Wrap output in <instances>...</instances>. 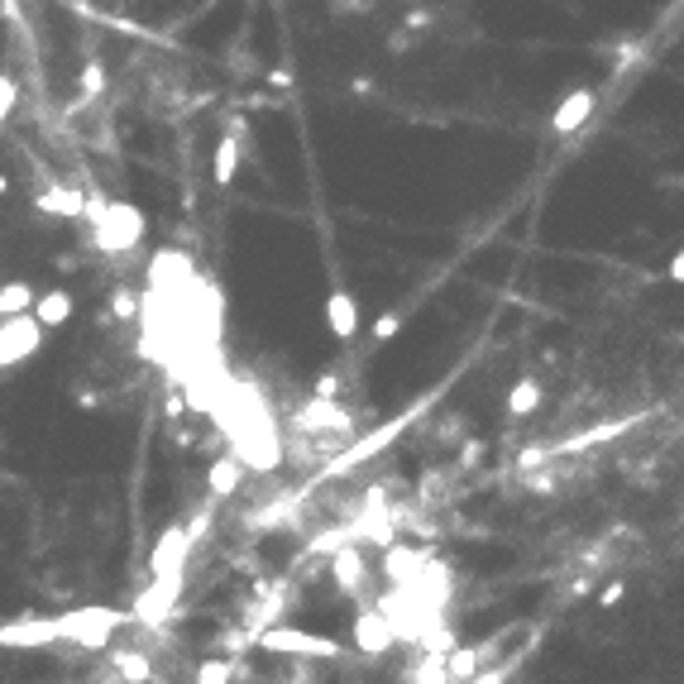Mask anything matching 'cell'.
Instances as JSON below:
<instances>
[{"label": "cell", "instance_id": "1", "mask_svg": "<svg viewBox=\"0 0 684 684\" xmlns=\"http://www.w3.org/2000/svg\"><path fill=\"white\" fill-rule=\"evenodd\" d=\"M82 216L91 221V249L101 254H130L134 244L144 240V211L134 201H106V197H87Z\"/></svg>", "mask_w": 684, "mask_h": 684}, {"label": "cell", "instance_id": "2", "mask_svg": "<svg viewBox=\"0 0 684 684\" xmlns=\"http://www.w3.org/2000/svg\"><path fill=\"white\" fill-rule=\"evenodd\" d=\"M58 622V641H72V646H82V651H111L115 646V632L130 622L125 608H115V603H77V608H67Z\"/></svg>", "mask_w": 684, "mask_h": 684}, {"label": "cell", "instance_id": "3", "mask_svg": "<svg viewBox=\"0 0 684 684\" xmlns=\"http://www.w3.org/2000/svg\"><path fill=\"white\" fill-rule=\"evenodd\" d=\"M211 527V512H201L192 522H168V527L154 536V551H149V579H163V574H187L192 565V551H197L201 531Z\"/></svg>", "mask_w": 684, "mask_h": 684}, {"label": "cell", "instance_id": "4", "mask_svg": "<svg viewBox=\"0 0 684 684\" xmlns=\"http://www.w3.org/2000/svg\"><path fill=\"white\" fill-rule=\"evenodd\" d=\"M264 651L273 656H297V661H340L345 646L335 637H321V632H302V627H268L259 637Z\"/></svg>", "mask_w": 684, "mask_h": 684}, {"label": "cell", "instance_id": "5", "mask_svg": "<svg viewBox=\"0 0 684 684\" xmlns=\"http://www.w3.org/2000/svg\"><path fill=\"white\" fill-rule=\"evenodd\" d=\"M182 594H187V574H163V579H149V589L134 598L125 613H130V622H139V627H163L168 613L182 603Z\"/></svg>", "mask_w": 684, "mask_h": 684}, {"label": "cell", "instance_id": "6", "mask_svg": "<svg viewBox=\"0 0 684 684\" xmlns=\"http://www.w3.org/2000/svg\"><path fill=\"white\" fill-rule=\"evenodd\" d=\"M44 350V331L34 316H5L0 321V369H20Z\"/></svg>", "mask_w": 684, "mask_h": 684}, {"label": "cell", "instance_id": "7", "mask_svg": "<svg viewBox=\"0 0 684 684\" xmlns=\"http://www.w3.org/2000/svg\"><path fill=\"white\" fill-rule=\"evenodd\" d=\"M292 431H307V436H321V431H335V436H350L354 431V417L340 407V402H321L311 398L292 412Z\"/></svg>", "mask_w": 684, "mask_h": 684}, {"label": "cell", "instance_id": "8", "mask_svg": "<svg viewBox=\"0 0 684 684\" xmlns=\"http://www.w3.org/2000/svg\"><path fill=\"white\" fill-rule=\"evenodd\" d=\"M58 641V622L53 618H15L0 622V651H39Z\"/></svg>", "mask_w": 684, "mask_h": 684}, {"label": "cell", "instance_id": "9", "mask_svg": "<svg viewBox=\"0 0 684 684\" xmlns=\"http://www.w3.org/2000/svg\"><path fill=\"white\" fill-rule=\"evenodd\" d=\"M393 641H398V632H393V622L383 618L378 608H359L354 613V651L359 656H388Z\"/></svg>", "mask_w": 684, "mask_h": 684}, {"label": "cell", "instance_id": "10", "mask_svg": "<svg viewBox=\"0 0 684 684\" xmlns=\"http://www.w3.org/2000/svg\"><path fill=\"white\" fill-rule=\"evenodd\" d=\"M598 111V91L594 87H574L560 106L551 111V134H574L579 125H589V115Z\"/></svg>", "mask_w": 684, "mask_h": 684}, {"label": "cell", "instance_id": "11", "mask_svg": "<svg viewBox=\"0 0 684 684\" xmlns=\"http://www.w3.org/2000/svg\"><path fill=\"white\" fill-rule=\"evenodd\" d=\"M111 675L120 684H154L158 680L149 651H139V646H115L111 651Z\"/></svg>", "mask_w": 684, "mask_h": 684}, {"label": "cell", "instance_id": "12", "mask_svg": "<svg viewBox=\"0 0 684 684\" xmlns=\"http://www.w3.org/2000/svg\"><path fill=\"white\" fill-rule=\"evenodd\" d=\"M72 311H77V302H72V292H63V287H53V292H39L34 297V307H29V316L39 321V331H58V326H67L72 321Z\"/></svg>", "mask_w": 684, "mask_h": 684}, {"label": "cell", "instance_id": "13", "mask_svg": "<svg viewBox=\"0 0 684 684\" xmlns=\"http://www.w3.org/2000/svg\"><path fill=\"white\" fill-rule=\"evenodd\" d=\"M326 326H331L335 340H354L359 335V302H354V292L335 287L331 297H326Z\"/></svg>", "mask_w": 684, "mask_h": 684}, {"label": "cell", "instance_id": "14", "mask_svg": "<svg viewBox=\"0 0 684 684\" xmlns=\"http://www.w3.org/2000/svg\"><path fill=\"white\" fill-rule=\"evenodd\" d=\"M421 560L417 551H407V546H393V551L383 555V574L398 584V589H417V579H421Z\"/></svg>", "mask_w": 684, "mask_h": 684}, {"label": "cell", "instance_id": "15", "mask_svg": "<svg viewBox=\"0 0 684 684\" xmlns=\"http://www.w3.org/2000/svg\"><path fill=\"white\" fill-rule=\"evenodd\" d=\"M240 484H244L240 460H235V455H216L211 469H206V493H211V498H230Z\"/></svg>", "mask_w": 684, "mask_h": 684}, {"label": "cell", "instance_id": "16", "mask_svg": "<svg viewBox=\"0 0 684 684\" xmlns=\"http://www.w3.org/2000/svg\"><path fill=\"white\" fill-rule=\"evenodd\" d=\"M82 206H87V192H77V187H48V192H39V211L63 216V221L82 216Z\"/></svg>", "mask_w": 684, "mask_h": 684}, {"label": "cell", "instance_id": "17", "mask_svg": "<svg viewBox=\"0 0 684 684\" xmlns=\"http://www.w3.org/2000/svg\"><path fill=\"white\" fill-rule=\"evenodd\" d=\"M546 398V388H541V378H517L508 388V417H531L536 407Z\"/></svg>", "mask_w": 684, "mask_h": 684}, {"label": "cell", "instance_id": "18", "mask_svg": "<svg viewBox=\"0 0 684 684\" xmlns=\"http://www.w3.org/2000/svg\"><path fill=\"white\" fill-rule=\"evenodd\" d=\"M331 574H335V584H340L345 594H359V589L369 584V565H364V560H359L354 551L335 555V560H331Z\"/></svg>", "mask_w": 684, "mask_h": 684}, {"label": "cell", "instance_id": "19", "mask_svg": "<svg viewBox=\"0 0 684 684\" xmlns=\"http://www.w3.org/2000/svg\"><path fill=\"white\" fill-rule=\"evenodd\" d=\"M34 297H39V292L24 283V278H15V283H0V321H5V316H29Z\"/></svg>", "mask_w": 684, "mask_h": 684}, {"label": "cell", "instance_id": "20", "mask_svg": "<svg viewBox=\"0 0 684 684\" xmlns=\"http://www.w3.org/2000/svg\"><path fill=\"white\" fill-rule=\"evenodd\" d=\"M235 168H240V139H235V134H221V144H216V163H211L216 187H230V182H235Z\"/></svg>", "mask_w": 684, "mask_h": 684}, {"label": "cell", "instance_id": "21", "mask_svg": "<svg viewBox=\"0 0 684 684\" xmlns=\"http://www.w3.org/2000/svg\"><path fill=\"white\" fill-rule=\"evenodd\" d=\"M235 680V661L230 656H211V661L197 665V680L192 684H230Z\"/></svg>", "mask_w": 684, "mask_h": 684}, {"label": "cell", "instance_id": "22", "mask_svg": "<svg viewBox=\"0 0 684 684\" xmlns=\"http://www.w3.org/2000/svg\"><path fill=\"white\" fill-rule=\"evenodd\" d=\"M407 684H450V675H445V656H421L417 665H412V680Z\"/></svg>", "mask_w": 684, "mask_h": 684}, {"label": "cell", "instance_id": "23", "mask_svg": "<svg viewBox=\"0 0 684 684\" xmlns=\"http://www.w3.org/2000/svg\"><path fill=\"white\" fill-rule=\"evenodd\" d=\"M77 82H82V96H87V101H96V96L106 91V67H101V63H87Z\"/></svg>", "mask_w": 684, "mask_h": 684}, {"label": "cell", "instance_id": "24", "mask_svg": "<svg viewBox=\"0 0 684 684\" xmlns=\"http://www.w3.org/2000/svg\"><path fill=\"white\" fill-rule=\"evenodd\" d=\"M15 106H20V87H15V77H10V72H0V125L15 115Z\"/></svg>", "mask_w": 684, "mask_h": 684}, {"label": "cell", "instance_id": "25", "mask_svg": "<svg viewBox=\"0 0 684 684\" xmlns=\"http://www.w3.org/2000/svg\"><path fill=\"white\" fill-rule=\"evenodd\" d=\"M111 311L120 316V321H134V316H139V297H134L130 287H115V292H111Z\"/></svg>", "mask_w": 684, "mask_h": 684}, {"label": "cell", "instance_id": "26", "mask_svg": "<svg viewBox=\"0 0 684 684\" xmlns=\"http://www.w3.org/2000/svg\"><path fill=\"white\" fill-rule=\"evenodd\" d=\"M398 331H402V316H398V311H383V316H378V326H374V340H393Z\"/></svg>", "mask_w": 684, "mask_h": 684}, {"label": "cell", "instance_id": "27", "mask_svg": "<svg viewBox=\"0 0 684 684\" xmlns=\"http://www.w3.org/2000/svg\"><path fill=\"white\" fill-rule=\"evenodd\" d=\"M622 594H627V584H622V579H613V584H608V589L598 594V608H618Z\"/></svg>", "mask_w": 684, "mask_h": 684}, {"label": "cell", "instance_id": "28", "mask_svg": "<svg viewBox=\"0 0 684 684\" xmlns=\"http://www.w3.org/2000/svg\"><path fill=\"white\" fill-rule=\"evenodd\" d=\"M479 460H484V441H464L460 464H479Z\"/></svg>", "mask_w": 684, "mask_h": 684}, {"label": "cell", "instance_id": "29", "mask_svg": "<svg viewBox=\"0 0 684 684\" xmlns=\"http://www.w3.org/2000/svg\"><path fill=\"white\" fill-rule=\"evenodd\" d=\"M407 29H412V34L431 29V15H426V10H412V15H407Z\"/></svg>", "mask_w": 684, "mask_h": 684}, {"label": "cell", "instance_id": "30", "mask_svg": "<svg viewBox=\"0 0 684 684\" xmlns=\"http://www.w3.org/2000/svg\"><path fill=\"white\" fill-rule=\"evenodd\" d=\"M374 0H335V10H369Z\"/></svg>", "mask_w": 684, "mask_h": 684}, {"label": "cell", "instance_id": "31", "mask_svg": "<svg viewBox=\"0 0 684 684\" xmlns=\"http://www.w3.org/2000/svg\"><path fill=\"white\" fill-rule=\"evenodd\" d=\"M101 684H120V680H115V675H106V680H101Z\"/></svg>", "mask_w": 684, "mask_h": 684}, {"label": "cell", "instance_id": "32", "mask_svg": "<svg viewBox=\"0 0 684 684\" xmlns=\"http://www.w3.org/2000/svg\"><path fill=\"white\" fill-rule=\"evenodd\" d=\"M29 5H39V0H29Z\"/></svg>", "mask_w": 684, "mask_h": 684}]
</instances>
